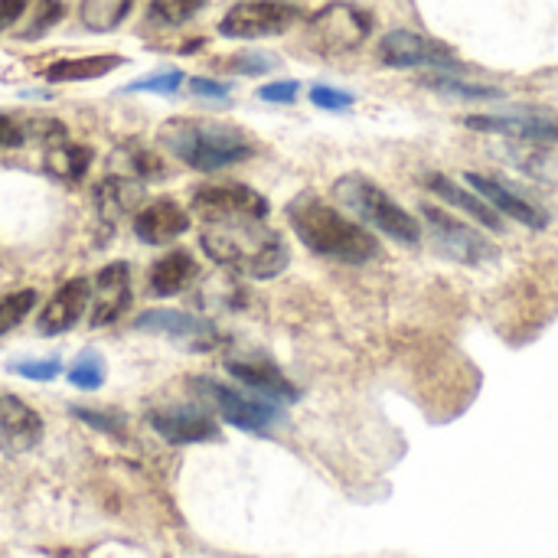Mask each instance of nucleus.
Wrapping results in <instances>:
<instances>
[{
    "mask_svg": "<svg viewBox=\"0 0 558 558\" xmlns=\"http://www.w3.org/2000/svg\"><path fill=\"white\" fill-rule=\"evenodd\" d=\"M425 186H428L434 196H441V200L448 203V206L461 209V213H467L470 219H477L480 226H487L493 232L503 229L500 213H496V209L487 200H480L474 190H464L461 183H454L451 177H444V173H425Z\"/></svg>",
    "mask_w": 558,
    "mask_h": 558,
    "instance_id": "a211bd4d",
    "label": "nucleus"
},
{
    "mask_svg": "<svg viewBox=\"0 0 558 558\" xmlns=\"http://www.w3.org/2000/svg\"><path fill=\"white\" fill-rule=\"evenodd\" d=\"M23 14H27V0H0V33L14 27Z\"/></svg>",
    "mask_w": 558,
    "mask_h": 558,
    "instance_id": "f704fd0d",
    "label": "nucleus"
},
{
    "mask_svg": "<svg viewBox=\"0 0 558 558\" xmlns=\"http://www.w3.org/2000/svg\"><path fill=\"white\" fill-rule=\"evenodd\" d=\"M160 144L173 157L193 170H219L239 160L252 157L255 147L248 134L219 121H193V118H173L160 128Z\"/></svg>",
    "mask_w": 558,
    "mask_h": 558,
    "instance_id": "7ed1b4c3",
    "label": "nucleus"
},
{
    "mask_svg": "<svg viewBox=\"0 0 558 558\" xmlns=\"http://www.w3.org/2000/svg\"><path fill=\"white\" fill-rule=\"evenodd\" d=\"M262 102H294L297 98V82H271L265 89H258Z\"/></svg>",
    "mask_w": 558,
    "mask_h": 558,
    "instance_id": "473e14b6",
    "label": "nucleus"
},
{
    "mask_svg": "<svg viewBox=\"0 0 558 558\" xmlns=\"http://www.w3.org/2000/svg\"><path fill=\"white\" fill-rule=\"evenodd\" d=\"M180 82H183V72H164V76H151V79L134 82V85H128V89L131 92H160V95H170V92L180 89Z\"/></svg>",
    "mask_w": 558,
    "mask_h": 558,
    "instance_id": "7c9ffc66",
    "label": "nucleus"
},
{
    "mask_svg": "<svg viewBox=\"0 0 558 558\" xmlns=\"http://www.w3.org/2000/svg\"><path fill=\"white\" fill-rule=\"evenodd\" d=\"M193 275H196V262H193V258L186 255V252H170V255H164L151 268V288L160 297H170V294L183 291L186 284L193 281Z\"/></svg>",
    "mask_w": 558,
    "mask_h": 558,
    "instance_id": "4be33fe9",
    "label": "nucleus"
},
{
    "mask_svg": "<svg viewBox=\"0 0 558 558\" xmlns=\"http://www.w3.org/2000/svg\"><path fill=\"white\" fill-rule=\"evenodd\" d=\"M131 7H134V0H82L79 17L89 30L108 33L131 14Z\"/></svg>",
    "mask_w": 558,
    "mask_h": 558,
    "instance_id": "5701e85b",
    "label": "nucleus"
},
{
    "mask_svg": "<svg viewBox=\"0 0 558 558\" xmlns=\"http://www.w3.org/2000/svg\"><path fill=\"white\" fill-rule=\"evenodd\" d=\"M379 59L386 62V66H395V69H415V66L451 69V66H457L454 49H448L438 40H428V36H418L412 30H392V33L382 36Z\"/></svg>",
    "mask_w": 558,
    "mask_h": 558,
    "instance_id": "1a4fd4ad",
    "label": "nucleus"
},
{
    "mask_svg": "<svg viewBox=\"0 0 558 558\" xmlns=\"http://www.w3.org/2000/svg\"><path fill=\"white\" fill-rule=\"evenodd\" d=\"M193 389L200 392L203 399L213 402L219 408V415L226 418L229 425H235V428L265 431V428H271L281 418L278 405L252 399V395H245V392H235V389L222 386V382H216V379H196Z\"/></svg>",
    "mask_w": 558,
    "mask_h": 558,
    "instance_id": "6e6552de",
    "label": "nucleus"
},
{
    "mask_svg": "<svg viewBox=\"0 0 558 558\" xmlns=\"http://www.w3.org/2000/svg\"><path fill=\"white\" fill-rule=\"evenodd\" d=\"M467 128L490 131L500 138L532 141V144H558V115L552 111H510V115H470Z\"/></svg>",
    "mask_w": 558,
    "mask_h": 558,
    "instance_id": "9d476101",
    "label": "nucleus"
},
{
    "mask_svg": "<svg viewBox=\"0 0 558 558\" xmlns=\"http://www.w3.org/2000/svg\"><path fill=\"white\" fill-rule=\"evenodd\" d=\"M89 160H92V154L85 151V147L62 144V147H56V151H49V157H46V170H53L56 177L79 180L82 173L89 170Z\"/></svg>",
    "mask_w": 558,
    "mask_h": 558,
    "instance_id": "b1692460",
    "label": "nucleus"
},
{
    "mask_svg": "<svg viewBox=\"0 0 558 558\" xmlns=\"http://www.w3.org/2000/svg\"><path fill=\"white\" fill-rule=\"evenodd\" d=\"M428 89L444 92V95H457V98H500V89H490V85H470L461 79H444V76H428L425 79Z\"/></svg>",
    "mask_w": 558,
    "mask_h": 558,
    "instance_id": "a878e982",
    "label": "nucleus"
},
{
    "mask_svg": "<svg viewBox=\"0 0 558 558\" xmlns=\"http://www.w3.org/2000/svg\"><path fill=\"white\" fill-rule=\"evenodd\" d=\"M297 7L284 4V0H245L235 4L219 23L222 36L232 40H262V36H278L291 30L297 23Z\"/></svg>",
    "mask_w": 558,
    "mask_h": 558,
    "instance_id": "39448f33",
    "label": "nucleus"
},
{
    "mask_svg": "<svg viewBox=\"0 0 558 558\" xmlns=\"http://www.w3.org/2000/svg\"><path fill=\"white\" fill-rule=\"evenodd\" d=\"M138 327L164 333L170 340H183V343H190L193 350H209V346L219 340V333L209 327L206 320L180 314V310H147V314H141Z\"/></svg>",
    "mask_w": 558,
    "mask_h": 558,
    "instance_id": "4468645a",
    "label": "nucleus"
},
{
    "mask_svg": "<svg viewBox=\"0 0 558 558\" xmlns=\"http://www.w3.org/2000/svg\"><path fill=\"white\" fill-rule=\"evenodd\" d=\"M69 379H72V386H79V389H98V386H102V379H105L102 356H98V353H82L76 359V366H72Z\"/></svg>",
    "mask_w": 558,
    "mask_h": 558,
    "instance_id": "bb28decb",
    "label": "nucleus"
},
{
    "mask_svg": "<svg viewBox=\"0 0 558 558\" xmlns=\"http://www.w3.org/2000/svg\"><path fill=\"white\" fill-rule=\"evenodd\" d=\"M291 229L297 232L310 252L333 258V262L343 265H363L372 262L379 255L376 235L366 232L359 222L346 219L333 206L320 203L317 196H301L297 203H291Z\"/></svg>",
    "mask_w": 558,
    "mask_h": 558,
    "instance_id": "f03ea898",
    "label": "nucleus"
},
{
    "mask_svg": "<svg viewBox=\"0 0 558 558\" xmlns=\"http://www.w3.org/2000/svg\"><path fill=\"white\" fill-rule=\"evenodd\" d=\"M147 421L173 444H196L219 434L213 418L196 412V408H157V412L147 415Z\"/></svg>",
    "mask_w": 558,
    "mask_h": 558,
    "instance_id": "dca6fc26",
    "label": "nucleus"
},
{
    "mask_svg": "<svg viewBox=\"0 0 558 558\" xmlns=\"http://www.w3.org/2000/svg\"><path fill=\"white\" fill-rule=\"evenodd\" d=\"M76 415H79L82 421H89V425H95V428H102V431H111V434H118V428L111 425V418H108V415L89 412V408H76Z\"/></svg>",
    "mask_w": 558,
    "mask_h": 558,
    "instance_id": "e433bc0d",
    "label": "nucleus"
},
{
    "mask_svg": "<svg viewBox=\"0 0 558 558\" xmlns=\"http://www.w3.org/2000/svg\"><path fill=\"white\" fill-rule=\"evenodd\" d=\"M0 431L17 448H33L43 434V421L17 395H0Z\"/></svg>",
    "mask_w": 558,
    "mask_h": 558,
    "instance_id": "aec40b11",
    "label": "nucleus"
},
{
    "mask_svg": "<svg viewBox=\"0 0 558 558\" xmlns=\"http://www.w3.org/2000/svg\"><path fill=\"white\" fill-rule=\"evenodd\" d=\"M36 14H33V23L27 30H23V36H27V40H33V36H40L43 30H49L53 27V23L62 17V4L59 0H36Z\"/></svg>",
    "mask_w": 558,
    "mask_h": 558,
    "instance_id": "c85d7f7f",
    "label": "nucleus"
},
{
    "mask_svg": "<svg viewBox=\"0 0 558 558\" xmlns=\"http://www.w3.org/2000/svg\"><path fill=\"white\" fill-rule=\"evenodd\" d=\"M33 304H36V291L33 288H23V291L0 297V337L14 330L20 320L33 310Z\"/></svg>",
    "mask_w": 558,
    "mask_h": 558,
    "instance_id": "393cba45",
    "label": "nucleus"
},
{
    "mask_svg": "<svg viewBox=\"0 0 558 558\" xmlns=\"http://www.w3.org/2000/svg\"><path fill=\"white\" fill-rule=\"evenodd\" d=\"M467 186L474 190L480 200H487L500 216H510L516 222H523L529 229H542L549 216H545V209L539 203L526 200V196H519L513 186H506L503 180L490 177V173H464Z\"/></svg>",
    "mask_w": 558,
    "mask_h": 558,
    "instance_id": "9b49d317",
    "label": "nucleus"
},
{
    "mask_svg": "<svg viewBox=\"0 0 558 558\" xmlns=\"http://www.w3.org/2000/svg\"><path fill=\"white\" fill-rule=\"evenodd\" d=\"M190 89H193L196 95H209V98H226V95H229L226 85L209 82V79H193V82H190Z\"/></svg>",
    "mask_w": 558,
    "mask_h": 558,
    "instance_id": "c9c22d12",
    "label": "nucleus"
},
{
    "mask_svg": "<svg viewBox=\"0 0 558 558\" xmlns=\"http://www.w3.org/2000/svg\"><path fill=\"white\" fill-rule=\"evenodd\" d=\"M421 216H425L434 239H438V245L454 258V262L487 265L496 258L493 242H487L474 226H467V222H461L457 216L444 213V209H438V206H428V203H421Z\"/></svg>",
    "mask_w": 558,
    "mask_h": 558,
    "instance_id": "0eeeda50",
    "label": "nucleus"
},
{
    "mask_svg": "<svg viewBox=\"0 0 558 558\" xmlns=\"http://www.w3.org/2000/svg\"><path fill=\"white\" fill-rule=\"evenodd\" d=\"M229 372L239 382H245L248 389L262 392L275 402L297 399V389L284 379V372H278V366L268 363V359H229Z\"/></svg>",
    "mask_w": 558,
    "mask_h": 558,
    "instance_id": "6ab92c4d",
    "label": "nucleus"
},
{
    "mask_svg": "<svg viewBox=\"0 0 558 558\" xmlns=\"http://www.w3.org/2000/svg\"><path fill=\"white\" fill-rule=\"evenodd\" d=\"M203 248L219 265H229L252 278H275L288 265V248L265 219H226L206 222Z\"/></svg>",
    "mask_w": 558,
    "mask_h": 558,
    "instance_id": "f257e3e1",
    "label": "nucleus"
},
{
    "mask_svg": "<svg viewBox=\"0 0 558 558\" xmlns=\"http://www.w3.org/2000/svg\"><path fill=\"white\" fill-rule=\"evenodd\" d=\"M186 229H190V216L173 200H157L134 216V235L147 245H167L180 239Z\"/></svg>",
    "mask_w": 558,
    "mask_h": 558,
    "instance_id": "2eb2a0df",
    "label": "nucleus"
},
{
    "mask_svg": "<svg viewBox=\"0 0 558 558\" xmlns=\"http://www.w3.org/2000/svg\"><path fill=\"white\" fill-rule=\"evenodd\" d=\"M121 56H82V59H62L53 62L43 76L46 82H85V79H102L108 72L121 66Z\"/></svg>",
    "mask_w": 558,
    "mask_h": 558,
    "instance_id": "412c9836",
    "label": "nucleus"
},
{
    "mask_svg": "<svg viewBox=\"0 0 558 558\" xmlns=\"http://www.w3.org/2000/svg\"><path fill=\"white\" fill-rule=\"evenodd\" d=\"M229 66L235 72H248V76H258V72H268L271 66H275V59H268V56H235Z\"/></svg>",
    "mask_w": 558,
    "mask_h": 558,
    "instance_id": "72a5a7b5",
    "label": "nucleus"
},
{
    "mask_svg": "<svg viewBox=\"0 0 558 558\" xmlns=\"http://www.w3.org/2000/svg\"><path fill=\"white\" fill-rule=\"evenodd\" d=\"M310 102L324 111H343L353 105V95L350 92H340V89H330V85H314L310 89Z\"/></svg>",
    "mask_w": 558,
    "mask_h": 558,
    "instance_id": "c756f323",
    "label": "nucleus"
},
{
    "mask_svg": "<svg viewBox=\"0 0 558 558\" xmlns=\"http://www.w3.org/2000/svg\"><path fill=\"white\" fill-rule=\"evenodd\" d=\"M200 7L203 0H154L151 4V10L164 23H186Z\"/></svg>",
    "mask_w": 558,
    "mask_h": 558,
    "instance_id": "cd10ccee",
    "label": "nucleus"
},
{
    "mask_svg": "<svg viewBox=\"0 0 558 558\" xmlns=\"http://www.w3.org/2000/svg\"><path fill=\"white\" fill-rule=\"evenodd\" d=\"M314 33H320V49L343 53V49H353L363 43V36L369 33V20L356 7L333 4L324 14H317Z\"/></svg>",
    "mask_w": 558,
    "mask_h": 558,
    "instance_id": "ddd939ff",
    "label": "nucleus"
},
{
    "mask_svg": "<svg viewBox=\"0 0 558 558\" xmlns=\"http://www.w3.org/2000/svg\"><path fill=\"white\" fill-rule=\"evenodd\" d=\"M190 209L203 222H226V219H265L268 200L245 183H213L200 186L193 193Z\"/></svg>",
    "mask_w": 558,
    "mask_h": 558,
    "instance_id": "423d86ee",
    "label": "nucleus"
},
{
    "mask_svg": "<svg viewBox=\"0 0 558 558\" xmlns=\"http://www.w3.org/2000/svg\"><path fill=\"white\" fill-rule=\"evenodd\" d=\"M333 193H337V200L343 206H350L356 216H363L369 226H376L382 235H389V239L405 242V245H415L421 239L418 219L408 213V209H402L399 203H395L379 183H372L366 177H359V173H353V177L337 180Z\"/></svg>",
    "mask_w": 558,
    "mask_h": 558,
    "instance_id": "20e7f679",
    "label": "nucleus"
},
{
    "mask_svg": "<svg viewBox=\"0 0 558 558\" xmlns=\"http://www.w3.org/2000/svg\"><path fill=\"white\" fill-rule=\"evenodd\" d=\"M89 281H69L62 284V288L49 297V304L43 307L40 314V333H66L69 327H76V320L85 314V307H89Z\"/></svg>",
    "mask_w": 558,
    "mask_h": 558,
    "instance_id": "f3484780",
    "label": "nucleus"
},
{
    "mask_svg": "<svg viewBox=\"0 0 558 558\" xmlns=\"http://www.w3.org/2000/svg\"><path fill=\"white\" fill-rule=\"evenodd\" d=\"M14 372H20V376H27V379H56V372H59V363L56 359H27V363H14L10 366Z\"/></svg>",
    "mask_w": 558,
    "mask_h": 558,
    "instance_id": "2f4dec72",
    "label": "nucleus"
},
{
    "mask_svg": "<svg viewBox=\"0 0 558 558\" xmlns=\"http://www.w3.org/2000/svg\"><path fill=\"white\" fill-rule=\"evenodd\" d=\"M131 304V268L124 262H111L98 271L92 294V327H108Z\"/></svg>",
    "mask_w": 558,
    "mask_h": 558,
    "instance_id": "f8f14e48",
    "label": "nucleus"
}]
</instances>
